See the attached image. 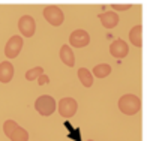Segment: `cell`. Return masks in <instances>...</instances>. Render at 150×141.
Wrapping results in <instances>:
<instances>
[{
    "label": "cell",
    "instance_id": "obj_5",
    "mask_svg": "<svg viewBox=\"0 0 150 141\" xmlns=\"http://www.w3.org/2000/svg\"><path fill=\"white\" fill-rule=\"evenodd\" d=\"M78 110V102L75 101L74 98H63L60 99L59 105H57V111L62 117L65 119H71L75 116V113Z\"/></svg>",
    "mask_w": 150,
    "mask_h": 141
},
{
    "label": "cell",
    "instance_id": "obj_12",
    "mask_svg": "<svg viewBox=\"0 0 150 141\" xmlns=\"http://www.w3.org/2000/svg\"><path fill=\"white\" fill-rule=\"evenodd\" d=\"M60 60L69 68H72L75 65V54H74L72 48L66 44L62 45V48H60Z\"/></svg>",
    "mask_w": 150,
    "mask_h": 141
},
{
    "label": "cell",
    "instance_id": "obj_11",
    "mask_svg": "<svg viewBox=\"0 0 150 141\" xmlns=\"http://www.w3.org/2000/svg\"><path fill=\"white\" fill-rule=\"evenodd\" d=\"M14 78V65L11 62H2L0 63V83H9Z\"/></svg>",
    "mask_w": 150,
    "mask_h": 141
},
{
    "label": "cell",
    "instance_id": "obj_4",
    "mask_svg": "<svg viewBox=\"0 0 150 141\" xmlns=\"http://www.w3.org/2000/svg\"><path fill=\"white\" fill-rule=\"evenodd\" d=\"M44 18L48 21V24L54 26V27H59V26L63 24L65 21V15H63V11H62L59 6H45L44 8Z\"/></svg>",
    "mask_w": 150,
    "mask_h": 141
},
{
    "label": "cell",
    "instance_id": "obj_16",
    "mask_svg": "<svg viewBox=\"0 0 150 141\" xmlns=\"http://www.w3.org/2000/svg\"><path fill=\"white\" fill-rule=\"evenodd\" d=\"M42 74H44V68L42 66H35V68H32V69H29L26 72V80H29V81L38 80Z\"/></svg>",
    "mask_w": 150,
    "mask_h": 141
},
{
    "label": "cell",
    "instance_id": "obj_14",
    "mask_svg": "<svg viewBox=\"0 0 150 141\" xmlns=\"http://www.w3.org/2000/svg\"><path fill=\"white\" fill-rule=\"evenodd\" d=\"M78 80L84 87H92L93 86V74H90V71L87 68H80L78 69Z\"/></svg>",
    "mask_w": 150,
    "mask_h": 141
},
{
    "label": "cell",
    "instance_id": "obj_2",
    "mask_svg": "<svg viewBox=\"0 0 150 141\" xmlns=\"http://www.w3.org/2000/svg\"><path fill=\"white\" fill-rule=\"evenodd\" d=\"M3 134L11 141H29V132L14 120H6L3 123Z\"/></svg>",
    "mask_w": 150,
    "mask_h": 141
},
{
    "label": "cell",
    "instance_id": "obj_3",
    "mask_svg": "<svg viewBox=\"0 0 150 141\" xmlns=\"http://www.w3.org/2000/svg\"><path fill=\"white\" fill-rule=\"evenodd\" d=\"M57 104H56V99L50 95H42L36 99L35 102V110L41 114V116H51V114L56 111Z\"/></svg>",
    "mask_w": 150,
    "mask_h": 141
},
{
    "label": "cell",
    "instance_id": "obj_9",
    "mask_svg": "<svg viewBox=\"0 0 150 141\" xmlns=\"http://www.w3.org/2000/svg\"><path fill=\"white\" fill-rule=\"evenodd\" d=\"M110 54L116 59H123L129 54V45L123 39H116L110 45Z\"/></svg>",
    "mask_w": 150,
    "mask_h": 141
},
{
    "label": "cell",
    "instance_id": "obj_18",
    "mask_svg": "<svg viewBox=\"0 0 150 141\" xmlns=\"http://www.w3.org/2000/svg\"><path fill=\"white\" fill-rule=\"evenodd\" d=\"M112 9L114 11H128V9H131V5H112Z\"/></svg>",
    "mask_w": 150,
    "mask_h": 141
},
{
    "label": "cell",
    "instance_id": "obj_1",
    "mask_svg": "<svg viewBox=\"0 0 150 141\" xmlns=\"http://www.w3.org/2000/svg\"><path fill=\"white\" fill-rule=\"evenodd\" d=\"M119 110L123 114H126V116H134V114H137L141 110V99L132 93L123 95L119 99Z\"/></svg>",
    "mask_w": 150,
    "mask_h": 141
},
{
    "label": "cell",
    "instance_id": "obj_15",
    "mask_svg": "<svg viewBox=\"0 0 150 141\" xmlns=\"http://www.w3.org/2000/svg\"><path fill=\"white\" fill-rule=\"evenodd\" d=\"M93 77H96V78H107V77L111 74V66L108 65V63H99V65H96L92 71Z\"/></svg>",
    "mask_w": 150,
    "mask_h": 141
},
{
    "label": "cell",
    "instance_id": "obj_17",
    "mask_svg": "<svg viewBox=\"0 0 150 141\" xmlns=\"http://www.w3.org/2000/svg\"><path fill=\"white\" fill-rule=\"evenodd\" d=\"M38 83H39V86H45V84H48L50 83V78L45 75V74H42L39 78H38Z\"/></svg>",
    "mask_w": 150,
    "mask_h": 141
},
{
    "label": "cell",
    "instance_id": "obj_6",
    "mask_svg": "<svg viewBox=\"0 0 150 141\" xmlns=\"http://www.w3.org/2000/svg\"><path fill=\"white\" fill-rule=\"evenodd\" d=\"M21 50H23V38L15 35L9 38V41L5 45V56L8 59H15L21 53Z\"/></svg>",
    "mask_w": 150,
    "mask_h": 141
},
{
    "label": "cell",
    "instance_id": "obj_13",
    "mask_svg": "<svg viewBox=\"0 0 150 141\" xmlns=\"http://www.w3.org/2000/svg\"><path fill=\"white\" fill-rule=\"evenodd\" d=\"M129 41L132 45L141 48L143 47V26H134L129 32Z\"/></svg>",
    "mask_w": 150,
    "mask_h": 141
},
{
    "label": "cell",
    "instance_id": "obj_10",
    "mask_svg": "<svg viewBox=\"0 0 150 141\" xmlns=\"http://www.w3.org/2000/svg\"><path fill=\"white\" fill-rule=\"evenodd\" d=\"M99 21L102 23L105 29H114L119 24V14L116 11H105L99 14Z\"/></svg>",
    "mask_w": 150,
    "mask_h": 141
},
{
    "label": "cell",
    "instance_id": "obj_7",
    "mask_svg": "<svg viewBox=\"0 0 150 141\" xmlns=\"http://www.w3.org/2000/svg\"><path fill=\"white\" fill-rule=\"evenodd\" d=\"M69 44L74 48H84L90 44V36L86 30L77 29L69 35Z\"/></svg>",
    "mask_w": 150,
    "mask_h": 141
},
{
    "label": "cell",
    "instance_id": "obj_8",
    "mask_svg": "<svg viewBox=\"0 0 150 141\" xmlns=\"http://www.w3.org/2000/svg\"><path fill=\"white\" fill-rule=\"evenodd\" d=\"M18 30L24 38H32L36 32V23L35 18L30 15H23L18 20Z\"/></svg>",
    "mask_w": 150,
    "mask_h": 141
},
{
    "label": "cell",
    "instance_id": "obj_19",
    "mask_svg": "<svg viewBox=\"0 0 150 141\" xmlns=\"http://www.w3.org/2000/svg\"><path fill=\"white\" fill-rule=\"evenodd\" d=\"M87 141H95V140H87Z\"/></svg>",
    "mask_w": 150,
    "mask_h": 141
}]
</instances>
